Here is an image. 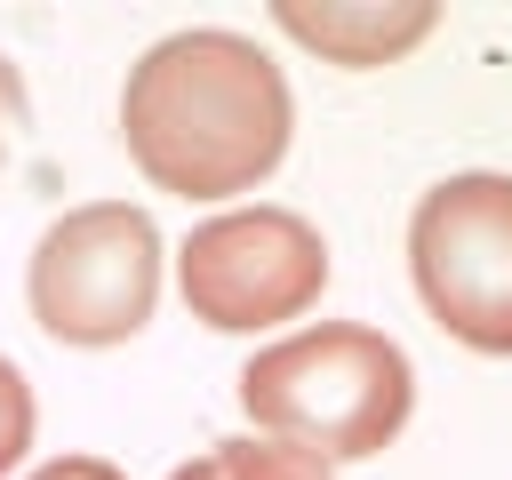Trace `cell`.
Returning <instances> with one entry per match:
<instances>
[{
  "instance_id": "obj_1",
  "label": "cell",
  "mask_w": 512,
  "mask_h": 480,
  "mask_svg": "<svg viewBox=\"0 0 512 480\" xmlns=\"http://www.w3.org/2000/svg\"><path fill=\"white\" fill-rule=\"evenodd\" d=\"M296 136L288 72L224 24H192L152 40L120 80V144L176 200H240L256 192Z\"/></svg>"
},
{
  "instance_id": "obj_2",
  "label": "cell",
  "mask_w": 512,
  "mask_h": 480,
  "mask_svg": "<svg viewBox=\"0 0 512 480\" xmlns=\"http://www.w3.org/2000/svg\"><path fill=\"white\" fill-rule=\"evenodd\" d=\"M232 392L264 440H288L320 464H360L400 440V424L416 408V368L384 328L320 320V328L264 344Z\"/></svg>"
},
{
  "instance_id": "obj_3",
  "label": "cell",
  "mask_w": 512,
  "mask_h": 480,
  "mask_svg": "<svg viewBox=\"0 0 512 480\" xmlns=\"http://www.w3.org/2000/svg\"><path fill=\"white\" fill-rule=\"evenodd\" d=\"M24 304L40 336L80 344V352H112L144 336L160 304V224L128 200L64 208L24 264Z\"/></svg>"
},
{
  "instance_id": "obj_4",
  "label": "cell",
  "mask_w": 512,
  "mask_h": 480,
  "mask_svg": "<svg viewBox=\"0 0 512 480\" xmlns=\"http://www.w3.org/2000/svg\"><path fill=\"white\" fill-rule=\"evenodd\" d=\"M408 280L456 344L512 360V176H440L408 216Z\"/></svg>"
},
{
  "instance_id": "obj_5",
  "label": "cell",
  "mask_w": 512,
  "mask_h": 480,
  "mask_svg": "<svg viewBox=\"0 0 512 480\" xmlns=\"http://www.w3.org/2000/svg\"><path fill=\"white\" fill-rule=\"evenodd\" d=\"M184 312L216 336H264L304 320L328 288V240L296 208H224L176 248Z\"/></svg>"
},
{
  "instance_id": "obj_6",
  "label": "cell",
  "mask_w": 512,
  "mask_h": 480,
  "mask_svg": "<svg viewBox=\"0 0 512 480\" xmlns=\"http://www.w3.org/2000/svg\"><path fill=\"white\" fill-rule=\"evenodd\" d=\"M272 24L336 72H376V64H400L440 24V8L432 0H280Z\"/></svg>"
},
{
  "instance_id": "obj_7",
  "label": "cell",
  "mask_w": 512,
  "mask_h": 480,
  "mask_svg": "<svg viewBox=\"0 0 512 480\" xmlns=\"http://www.w3.org/2000/svg\"><path fill=\"white\" fill-rule=\"evenodd\" d=\"M216 472L224 480H336V464H320V456H304V448H288V440H216Z\"/></svg>"
},
{
  "instance_id": "obj_8",
  "label": "cell",
  "mask_w": 512,
  "mask_h": 480,
  "mask_svg": "<svg viewBox=\"0 0 512 480\" xmlns=\"http://www.w3.org/2000/svg\"><path fill=\"white\" fill-rule=\"evenodd\" d=\"M32 424H40V408H32V376L0 352V480L24 464V448H32Z\"/></svg>"
},
{
  "instance_id": "obj_9",
  "label": "cell",
  "mask_w": 512,
  "mask_h": 480,
  "mask_svg": "<svg viewBox=\"0 0 512 480\" xmlns=\"http://www.w3.org/2000/svg\"><path fill=\"white\" fill-rule=\"evenodd\" d=\"M24 128H32V96H24V72H16V56H0V168L16 160Z\"/></svg>"
},
{
  "instance_id": "obj_10",
  "label": "cell",
  "mask_w": 512,
  "mask_h": 480,
  "mask_svg": "<svg viewBox=\"0 0 512 480\" xmlns=\"http://www.w3.org/2000/svg\"><path fill=\"white\" fill-rule=\"evenodd\" d=\"M32 480H128V472H120L112 456H48Z\"/></svg>"
},
{
  "instance_id": "obj_11",
  "label": "cell",
  "mask_w": 512,
  "mask_h": 480,
  "mask_svg": "<svg viewBox=\"0 0 512 480\" xmlns=\"http://www.w3.org/2000/svg\"><path fill=\"white\" fill-rule=\"evenodd\" d=\"M168 480H224V472H216V448H208V456H192V464H176Z\"/></svg>"
}]
</instances>
